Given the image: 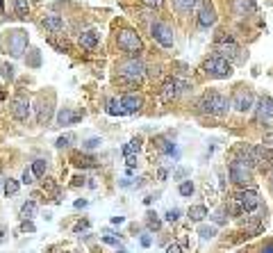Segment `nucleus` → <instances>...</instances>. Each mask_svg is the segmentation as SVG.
<instances>
[{
    "label": "nucleus",
    "mask_w": 273,
    "mask_h": 253,
    "mask_svg": "<svg viewBox=\"0 0 273 253\" xmlns=\"http://www.w3.org/2000/svg\"><path fill=\"white\" fill-rule=\"evenodd\" d=\"M68 141H73V137H71V135L60 137V139H57V146H60V149H64V146H68Z\"/></svg>",
    "instance_id": "nucleus-30"
},
{
    "label": "nucleus",
    "mask_w": 273,
    "mask_h": 253,
    "mask_svg": "<svg viewBox=\"0 0 273 253\" xmlns=\"http://www.w3.org/2000/svg\"><path fill=\"white\" fill-rule=\"evenodd\" d=\"M166 253H185V251H182L178 244H173V246H169V249H166Z\"/></svg>",
    "instance_id": "nucleus-37"
},
{
    "label": "nucleus",
    "mask_w": 273,
    "mask_h": 253,
    "mask_svg": "<svg viewBox=\"0 0 273 253\" xmlns=\"http://www.w3.org/2000/svg\"><path fill=\"white\" fill-rule=\"evenodd\" d=\"M150 32H153V39L157 41V44L164 46V48H171V46H173V30H171V25L162 23V21H155L153 28H150Z\"/></svg>",
    "instance_id": "nucleus-8"
},
{
    "label": "nucleus",
    "mask_w": 273,
    "mask_h": 253,
    "mask_svg": "<svg viewBox=\"0 0 273 253\" xmlns=\"http://www.w3.org/2000/svg\"><path fill=\"white\" fill-rule=\"evenodd\" d=\"M23 230H34V226L30 221H23Z\"/></svg>",
    "instance_id": "nucleus-38"
},
{
    "label": "nucleus",
    "mask_w": 273,
    "mask_h": 253,
    "mask_svg": "<svg viewBox=\"0 0 273 253\" xmlns=\"http://www.w3.org/2000/svg\"><path fill=\"white\" fill-rule=\"evenodd\" d=\"M248 155H250V160H253V165L255 167H260L262 171L264 169H271L273 167V151H269L266 146H248Z\"/></svg>",
    "instance_id": "nucleus-5"
},
{
    "label": "nucleus",
    "mask_w": 273,
    "mask_h": 253,
    "mask_svg": "<svg viewBox=\"0 0 273 253\" xmlns=\"http://www.w3.org/2000/svg\"><path fill=\"white\" fill-rule=\"evenodd\" d=\"M201 107H203V112H209V114H217V117H223V114H228L230 103H228V98H225L223 94H219V92H207V94H205V96L201 98Z\"/></svg>",
    "instance_id": "nucleus-1"
},
{
    "label": "nucleus",
    "mask_w": 273,
    "mask_h": 253,
    "mask_svg": "<svg viewBox=\"0 0 273 253\" xmlns=\"http://www.w3.org/2000/svg\"><path fill=\"white\" fill-rule=\"evenodd\" d=\"M12 117L16 121H28V117H30V101L25 96H16L12 101Z\"/></svg>",
    "instance_id": "nucleus-11"
},
{
    "label": "nucleus",
    "mask_w": 273,
    "mask_h": 253,
    "mask_svg": "<svg viewBox=\"0 0 273 253\" xmlns=\"http://www.w3.org/2000/svg\"><path fill=\"white\" fill-rule=\"evenodd\" d=\"M5 233H7V228H5V226H0V242H3V237H5Z\"/></svg>",
    "instance_id": "nucleus-41"
},
{
    "label": "nucleus",
    "mask_w": 273,
    "mask_h": 253,
    "mask_svg": "<svg viewBox=\"0 0 273 253\" xmlns=\"http://www.w3.org/2000/svg\"><path fill=\"white\" fill-rule=\"evenodd\" d=\"M141 105H144V101H141V96H136V94H128V96L121 98V107H123L125 114H134L141 110Z\"/></svg>",
    "instance_id": "nucleus-15"
},
{
    "label": "nucleus",
    "mask_w": 273,
    "mask_h": 253,
    "mask_svg": "<svg viewBox=\"0 0 273 253\" xmlns=\"http://www.w3.org/2000/svg\"><path fill=\"white\" fill-rule=\"evenodd\" d=\"M107 112L114 114V117H116V114H125L123 107H121V101H116V98H109L107 101Z\"/></svg>",
    "instance_id": "nucleus-24"
},
{
    "label": "nucleus",
    "mask_w": 273,
    "mask_h": 253,
    "mask_svg": "<svg viewBox=\"0 0 273 253\" xmlns=\"http://www.w3.org/2000/svg\"><path fill=\"white\" fill-rule=\"evenodd\" d=\"M144 71H146L144 64H141L136 57H130V60H125V62H121V64H119V73L130 82H141V80H144Z\"/></svg>",
    "instance_id": "nucleus-3"
},
{
    "label": "nucleus",
    "mask_w": 273,
    "mask_h": 253,
    "mask_svg": "<svg viewBox=\"0 0 273 253\" xmlns=\"http://www.w3.org/2000/svg\"><path fill=\"white\" fill-rule=\"evenodd\" d=\"M180 94V89H178V80H166L164 87H162V98H164L166 103L173 101V98Z\"/></svg>",
    "instance_id": "nucleus-18"
},
{
    "label": "nucleus",
    "mask_w": 273,
    "mask_h": 253,
    "mask_svg": "<svg viewBox=\"0 0 273 253\" xmlns=\"http://www.w3.org/2000/svg\"><path fill=\"white\" fill-rule=\"evenodd\" d=\"M178 217H180V210H169L166 212V221H178Z\"/></svg>",
    "instance_id": "nucleus-31"
},
{
    "label": "nucleus",
    "mask_w": 273,
    "mask_h": 253,
    "mask_svg": "<svg viewBox=\"0 0 273 253\" xmlns=\"http://www.w3.org/2000/svg\"><path fill=\"white\" fill-rule=\"evenodd\" d=\"M116 44H119V48L123 50V52H128L130 57L139 55V52L144 50V44H141L139 34H136V32H132V30H123V32L119 34Z\"/></svg>",
    "instance_id": "nucleus-2"
},
{
    "label": "nucleus",
    "mask_w": 273,
    "mask_h": 253,
    "mask_svg": "<svg viewBox=\"0 0 273 253\" xmlns=\"http://www.w3.org/2000/svg\"><path fill=\"white\" fill-rule=\"evenodd\" d=\"M232 7H235V12H237V14L255 12V5H253V0H235V3H232Z\"/></svg>",
    "instance_id": "nucleus-20"
},
{
    "label": "nucleus",
    "mask_w": 273,
    "mask_h": 253,
    "mask_svg": "<svg viewBox=\"0 0 273 253\" xmlns=\"http://www.w3.org/2000/svg\"><path fill=\"white\" fill-rule=\"evenodd\" d=\"M139 149H141V141L132 139V141H130V146H125V149H123V153H125V155H132V153H139Z\"/></svg>",
    "instance_id": "nucleus-28"
},
{
    "label": "nucleus",
    "mask_w": 273,
    "mask_h": 253,
    "mask_svg": "<svg viewBox=\"0 0 273 253\" xmlns=\"http://www.w3.org/2000/svg\"><path fill=\"white\" fill-rule=\"evenodd\" d=\"M141 244H144V246H150V237H141Z\"/></svg>",
    "instance_id": "nucleus-40"
},
{
    "label": "nucleus",
    "mask_w": 273,
    "mask_h": 253,
    "mask_svg": "<svg viewBox=\"0 0 273 253\" xmlns=\"http://www.w3.org/2000/svg\"><path fill=\"white\" fill-rule=\"evenodd\" d=\"M269 180H271V187H273V167H271V171H269Z\"/></svg>",
    "instance_id": "nucleus-42"
},
{
    "label": "nucleus",
    "mask_w": 273,
    "mask_h": 253,
    "mask_svg": "<svg viewBox=\"0 0 273 253\" xmlns=\"http://www.w3.org/2000/svg\"><path fill=\"white\" fill-rule=\"evenodd\" d=\"M34 210H36L34 201H28V203L23 205V210H21V214H23V217H32V214H34Z\"/></svg>",
    "instance_id": "nucleus-29"
},
{
    "label": "nucleus",
    "mask_w": 273,
    "mask_h": 253,
    "mask_svg": "<svg viewBox=\"0 0 273 253\" xmlns=\"http://www.w3.org/2000/svg\"><path fill=\"white\" fill-rule=\"evenodd\" d=\"M198 23H201V28H209L217 23V14L207 3H201V7H198Z\"/></svg>",
    "instance_id": "nucleus-14"
},
{
    "label": "nucleus",
    "mask_w": 273,
    "mask_h": 253,
    "mask_svg": "<svg viewBox=\"0 0 273 253\" xmlns=\"http://www.w3.org/2000/svg\"><path fill=\"white\" fill-rule=\"evenodd\" d=\"M98 144H101V139H89V141H87L85 146H87V149H96Z\"/></svg>",
    "instance_id": "nucleus-36"
},
{
    "label": "nucleus",
    "mask_w": 273,
    "mask_h": 253,
    "mask_svg": "<svg viewBox=\"0 0 273 253\" xmlns=\"http://www.w3.org/2000/svg\"><path fill=\"white\" fill-rule=\"evenodd\" d=\"M262 253H273V244H271V242L266 244V249H262Z\"/></svg>",
    "instance_id": "nucleus-39"
},
{
    "label": "nucleus",
    "mask_w": 273,
    "mask_h": 253,
    "mask_svg": "<svg viewBox=\"0 0 273 253\" xmlns=\"http://www.w3.org/2000/svg\"><path fill=\"white\" fill-rule=\"evenodd\" d=\"M178 192H180L182 196H191V194H193V183H191V180L180 183V187H178Z\"/></svg>",
    "instance_id": "nucleus-27"
},
{
    "label": "nucleus",
    "mask_w": 273,
    "mask_h": 253,
    "mask_svg": "<svg viewBox=\"0 0 273 253\" xmlns=\"http://www.w3.org/2000/svg\"><path fill=\"white\" fill-rule=\"evenodd\" d=\"M0 68H3V76H5V78H14V68H12V66H5V64H3Z\"/></svg>",
    "instance_id": "nucleus-33"
},
{
    "label": "nucleus",
    "mask_w": 273,
    "mask_h": 253,
    "mask_svg": "<svg viewBox=\"0 0 273 253\" xmlns=\"http://www.w3.org/2000/svg\"><path fill=\"white\" fill-rule=\"evenodd\" d=\"M46 167H48V165H46V160H34L32 162V173L36 178H41L46 173Z\"/></svg>",
    "instance_id": "nucleus-25"
},
{
    "label": "nucleus",
    "mask_w": 273,
    "mask_h": 253,
    "mask_svg": "<svg viewBox=\"0 0 273 253\" xmlns=\"http://www.w3.org/2000/svg\"><path fill=\"white\" fill-rule=\"evenodd\" d=\"M98 39H101V34H98V30H85V32L80 34V46L87 50H96L98 46Z\"/></svg>",
    "instance_id": "nucleus-16"
},
{
    "label": "nucleus",
    "mask_w": 273,
    "mask_h": 253,
    "mask_svg": "<svg viewBox=\"0 0 273 253\" xmlns=\"http://www.w3.org/2000/svg\"><path fill=\"white\" fill-rule=\"evenodd\" d=\"M214 233H217L214 228H201V235L203 237H214Z\"/></svg>",
    "instance_id": "nucleus-35"
},
{
    "label": "nucleus",
    "mask_w": 273,
    "mask_h": 253,
    "mask_svg": "<svg viewBox=\"0 0 273 253\" xmlns=\"http://www.w3.org/2000/svg\"><path fill=\"white\" fill-rule=\"evenodd\" d=\"M146 5H148V7H162V3H164V0H144Z\"/></svg>",
    "instance_id": "nucleus-34"
},
{
    "label": "nucleus",
    "mask_w": 273,
    "mask_h": 253,
    "mask_svg": "<svg viewBox=\"0 0 273 253\" xmlns=\"http://www.w3.org/2000/svg\"><path fill=\"white\" fill-rule=\"evenodd\" d=\"M214 48H217V52H219L217 57H221V60H225V62H228V60H235V57L239 55V48H237L235 44H217Z\"/></svg>",
    "instance_id": "nucleus-17"
},
{
    "label": "nucleus",
    "mask_w": 273,
    "mask_h": 253,
    "mask_svg": "<svg viewBox=\"0 0 273 253\" xmlns=\"http://www.w3.org/2000/svg\"><path fill=\"white\" fill-rule=\"evenodd\" d=\"M228 171H230V178H232L235 185H241V187H244V185H250V183H253L250 169H248V167H244L239 160H232V162H230Z\"/></svg>",
    "instance_id": "nucleus-6"
},
{
    "label": "nucleus",
    "mask_w": 273,
    "mask_h": 253,
    "mask_svg": "<svg viewBox=\"0 0 273 253\" xmlns=\"http://www.w3.org/2000/svg\"><path fill=\"white\" fill-rule=\"evenodd\" d=\"M207 217V208L205 205H193V208H189V219L191 221H203Z\"/></svg>",
    "instance_id": "nucleus-21"
},
{
    "label": "nucleus",
    "mask_w": 273,
    "mask_h": 253,
    "mask_svg": "<svg viewBox=\"0 0 273 253\" xmlns=\"http://www.w3.org/2000/svg\"><path fill=\"white\" fill-rule=\"evenodd\" d=\"M5 46H9V55L21 57L25 52V46H28V34L21 32V30H14V32H9V37L5 39Z\"/></svg>",
    "instance_id": "nucleus-7"
},
{
    "label": "nucleus",
    "mask_w": 273,
    "mask_h": 253,
    "mask_svg": "<svg viewBox=\"0 0 273 253\" xmlns=\"http://www.w3.org/2000/svg\"><path fill=\"white\" fill-rule=\"evenodd\" d=\"M257 121L266 123V128H273V103L271 96H262L257 101Z\"/></svg>",
    "instance_id": "nucleus-10"
},
{
    "label": "nucleus",
    "mask_w": 273,
    "mask_h": 253,
    "mask_svg": "<svg viewBox=\"0 0 273 253\" xmlns=\"http://www.w3.org/2000/svg\"><path fill=\"white\" fill-rule=\"evenodd\" d=\"M5 12V7H3V0H0V14H3Z\"/></svg>",
    "instance_id": "nucleus-43"
},
{
    "label": "nucleus",
    "mask_w": 273,
    "mask_h": 253,
    "mask_svg": "<svg viewBox=\"0 0 273 253\" xmlns=\"http://www.w3.org/2000/svg\"><path fill=\"white\" fill-rule=\"evenodd\" d=\"M41 25L52 34L64 32V19H62L60 14H46V16L41 19Z\"/></svg>",
    "instance_id": "nucleus-13"
},
{
    "label": "nucleus",
    "mask_w": 273,
    "mask_h": 253,
    "mask_svg": "<svg viewBox=\"0 0 273 253\" xmlns=\"http://www.w3.org/2000/svg\"><path fill=\"white\" fill-rule=\"evenodd\" d=\"M32 178H34V173L30 171V169H25V173H23V183H25V185H30V183H34Z\"/></svg>",
    "instance_id": "nucleus-32"
},
{
    "label": "nucleus",
    "mask_w": 273,
    "mask_h": 253,
    "mask_svg": "<svg viewBox=\"0 0 273 253\" xmlns=\"http://www.w3.org/2000/svg\"><path fill=\"white\" fill-rule=\"evenodd\" d=\"M14 7H16L18 19H28V12H30L28 0H14Z\"/></svg>",
    "instance_id": "nucleus-22"
},
{
    "label": "nucleus",
    "mask_w": 273,
    "mask_h": 253,
    "mask_svg": "<svg viewBox=\"0 0 273 253\" xmlns=\"http://www.w3.org/2000/svg\"><path fill=\"white\" fill-rule=\"evenodd\" d=\"M16 192H18V183L14 180V178H7V180H5V194H7V196H14Z\"/></svg>",
    "instance_id": "nucleus-26"
},
{
    "label": "nucleus",
    "mask_w": 273,
    "mask_h": 253,
    "mask_svg": "<svg viewBox=\"0 0 273 253\" xmlns=\"http://www.w3.org/2000/svg\"><path fill=\"white\" fill-rule=\"evenodd\" d=\"M203 68H205V73L207 76H212V78H230L232 76V64L230 62H225V60H221V57H209L207 62L203 64Z\"/></svg>",
    "instance_id": "nucleus-4"
},
{
    "label": "nucleus",
    "mask_w": 273,
    "mask_h": 253,
    "mask_svg": "<svg viewBox=\"0 0 273 253\" xmlns=\"http://www.w3.org/2000/svg\"><path fill=\"white\" fill-rule=\"evenodd\" d=\"M75 121H80V114H73L71 110H62L60 117H57V123L60 125H73Z\"/></svg>",
    "instance_id": "nucleus-19"
},
{
    "label": "nucleus",
    "mask_w": 273,
    "mask_h": 253,
    "mask_svg": "<svg viewBox=\"0 0 273 253\" xmlns=\"http://www.w3.org/2000/svg\"><path fill=\"white\" fill-rule=\"evenodd\" d=\"M193 3H196V0H173V5H176V9H178V12H182V14L191 12Z\"/></svg>",
    "instance_id": "nucleus-23"
},
{
    "label": "nucleus",
    "mask_w": 273,
    "mask_h": 253,
    "mask_svg": "<svg viewBox=\"0 0 273 253\" xmlns=\"http://www.w3.org/2000/svg\"><path fill=\"white\" fill-rule=\"evenodd\" d=\"M235 201H237L241 210L250 212V210H255L257 205H260V196H257L255 189H241V192L235 194Z\"/></svg>",
    "instance_id": "nucleus-9"
},
{
    "label": "nucleus",
    "mask_w": 273,
    "mask_h": 253,
    "mask_svg": "<svg viewBox=\"0 0 273 253\" xmlns=\"http://www.w3.org/2000/svg\"><path fill=\"white\" fill-rule=\"evenodd\" d=\"M253 101H255L253 94L246 92V89H239V92L232 96V107L239 110V112H248V110L253 107Z\"/></svg>",
    "instance_id": "nucleus-12"
}]
</instances>
